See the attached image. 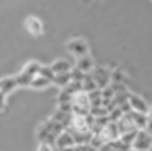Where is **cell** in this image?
<instances>
[{"label": "cell", "mask_w": 152, "mask_h": 151, "mask_svg": "<svg viewBox=\"0 0 152 151\" xmlns=\"http://www.w3.org/2000/svg\"><path fill=\"white\" fill-rule=\"evenodd\" d=\"M152 147V135L146 130V129H142V130H137V135H136V139L132 145V148H134L136 151H149V148Z\"/></svg>", "instance_id": "obj_1"}, {"label": "cell", "mask_w": 152, "mask_h": 151, "mask_svg": "<svg viewBox=\"0 0 152 151\" xmlns=\"http://www.w3.org/2000/svg\"><path fill=\"white\" fill-rule=\"evenodd\" d=\"M92 77L95 79L96 85H98V89H105L106 86H109V80H111V73L102 67L98 68H93V71L90 73Z\"/></svg>", "instance_id": "obj_2"}, {"label": "cell", "mask_w": 152, "mask_h": 151, "mask_svg": "<svg viewBox=\"0 0 152 151\" xmlns=\"http://www.w3.org/2000/svg\"><path fill=\"white\" fill-rule=\"evenodd\" d=\"M66 49L69 50L71 53H74L77 58H81V56H86L87 55L89 46H87V43L83 39H74V40L68 42Z\"/></svg>", "instance_id": "obj_3"}, {"label": "cell", "mask_w": 152, "mask_h": 151, "mask_svg": "<svg viewBox=\"0 0 152 151\" xmlns=\"http://www.w3.org/2000/svg\"><path fill=\"white\" fill-rule=\"evenodd\" d=\"M55 145L59 148V151H64L66 150V148H71V147H74L75 145V142H74V138H72V135H71V132L69 130H64L58 138H56V142H55Z\"/></svg>", "instance_id": "obj_4"}, {"label": "cell", "mask_w": 152, "mask_h": 151, "mask_svg": "<svg viewBox=\"0 0 152 151\" xmlns=\"http://www.w3.org/2000/svg\"><path fill=\"white\" fill-rule=\"evenodd\" d=\"M129 104H130L132 110L136 111V113H142V114H148V113H149L148 104L142 99L140 96H137V95L129 94Z\"/></svg>", "instance_id": "obj_5"}, {"label": "cell", "mask_w": 152, "mask_h": 151, "mask_svg": "<svg viewBox=\"0 0 152 151\" xmlns=\"http://www.w3.org/2000/svg\"><path fill=\"white\" fill-rule=\"evenodd\" d=\"M117 124H118L120 136H121V135H124V133H129V132L137 130V127H136V126H134V123H133V119H132L130 113H129V114H124V116L117 122Z\"/></svg>", "instance_id": "obj_6"}, {"label": "cell", "mask_w": 152, "mask_h": 151, "mask_svg": "<svg viewBox=\"0 0 152 151\" xmlns=\"http://www.w3.org/2000/svg\"><path fill=\"white\" fill-rule=\"evenodd\" d=\"M25 27H27V30H28L33 36H40V34L43 33V24H42V21H40L39 18H36V16H28V18L25 19Z\"/></svg>", "instance_id": "obj_7"}, {"label": "cell", "mask_w": 152, "mask_h": 151, "mask_svg": "<svg viewBox=\"0 0 152 151\" xmlns=\"http://www.w3.org/2000/svg\"><path fill=\"white\" fill-rule=\"evenodd\" d=\"M16 88H18L16 77H4V79L0 80V92H3L4 95H9Z\"/></svg>", "instance_id": "obj_8"}, {"label": "cell", "mask_w": 152, "mask_h": 151, "mask_svg": "<svg viewBox=\"0 0 152 151\" xmlns=\"http://www.w3.org/2000/svg\"><path fill=\"white\" fill-rule=\"evenodd\" d=\"M130 116H132L133 123H134V126L137 127V130L146 129V126H148V120H149V116H148V114H142V113L132 111V113H130Z\"/></svg>", "instance_id": "obj_9"}, {"label": "cell", "mask_w": 152, "mask_h": 151, "mask_svg": "<svg viewBox=\"0 0 152 151\" xmlns=\"http://www.w3.org/2000/svg\"><path fill=\"white\" fill-rule=\"evenodd\" d=\"M77 68L80 70V71H83V73H92L93 71V68H95V64H93V59L90 58V56H81V58H78V61H77Z\"/></svg>", "instance_id": "obj_10"}, {"label": "cell", "mask_w": 152, "mask_h": 151, "mask_svg": "<svg viewBox=\"0 0 152 151\" xmlns=\"http://www.w3.org/2000/svg\"><path fill=\"white\" fill-rule=\"evenodd\" d=\"M72 82L71 79V71L69 73H59V74H55V79H53V83L59 88H66L69 83Z\"/></svg>", "instance_id": "obj_11"}, {"label": "cell", "mask_w": 152, "mask_h": 151, "mask_svg": "<svg viewBox=\"0 0 152 151\" xmlns=\"http://www.w3.org/2000/svg\"><path fill=\"white\" fill-rule=\"evenodd\" d=\"M52 70L55 71V74H59V73H69L71 71V64L65 59H58L52 64Z\"/></svg>", "instance_id": "obj_12"}, {"label": "cell", "mask_w": 152, "mask_h": 151, "mask_svg": "<svg viewBox=\"0 0 152 151\" xmlns=\"http://www.w3.org/2000/svg\"><path fill=\"white\" fill-rule=\"evenodd\" d=\"M83 83V91L84 92H92V91H96L98 89V85H96V82H95V79L92 77V74L90 73H87L86 76H84V80L81 82Z\"/></svg>", "instance_id": "obj_13"}, {"label": "cell", "mask_w": 152, "mask_h": 151, "mask_svg": "<svg viewBox=\"0 0 152 151\" xmlns=\"http://www.w3.org/2000/svg\"><path fill=\"white\" fill-rule=\"evenodd\" d=\"M16 77V82H18V86H30L31 85V82H33V79H34V76H31V74H28L27 71H21L18 76H15Z\"/></svg>", "instance_id": "obj_14"}, {"label": "cell", "mask_w": 152, "mask_h": 151, "mask_svg": "<svg viewBox=\"0 0 152 151\" xmlns=\"http://www.w3.org/2000/svg\"><path fill=\"white\" fill-rule=\"evenodd\" d=\"M87 95H89V101H90V105H92V107H99V105H102V91L101 89L92 91V92H89Z\"/></svg>", "instance_id": "obj_15"}, {"label": "cell", "mask_w": 152, "mask_h": 151, "mask_svg": "<svg viewBox=\"0 0 152 151\" xmlns=\"http://www.w3.org/2000/svg\"><path fill=\"white\" fill-rule=\"evenodd\" d=\"M40 70H42V65L39 64V62H28L27 65H25V68H24V71H27L28 74H31V76H39V73H40Z\"/></svg>", "instance_id": "obj_16"}, {"label": "cell", "mask_w": 152, "mask_h": 151, "mask_svg": "<svg viewBox=\"0 0 152 151\" xmlns=\"http://www.w3.org/2000/svg\"><path fill=\"white\" fill-rule=\"evenodd\" d=\"M49 80L48 79H45V77H42V76H36L34 79H33V82H31V88H36V89H42V88H46V86H49Z\"/></svg>", "instance_id": "obj_17"}, {"label": "cell", "mask_w": 152, "mask_h": 151, "mask_svg": "<svg viewBox=\"0 0 152 151\" xmlns=\"http://www.w3.org/2000/svg\"><path fill=\"white\" fill-rule=\"evenodd\" d=\"M68 94H71L72 96L75 95V94H78V92H83V83L81 82H71L66 88H64Z\"/></svg>", "instance_id": "obj_18"}, {"label": "cell", "mask_w": 152, "mask_h": 151, "mask_svg": "<svg viewBox=\"0 0 152 151\" xmlns=\"http://www.w3.org/2000/svg\"><path fill=\"white\" fill-rule=\"evenodd\" d=\"M90 114L95 117V119H99V117H106L109 114L108 108H105L103 105H99V107H92L90 108Z\"/></svg>", "instance_id": "obj_19"}, {"label": "cell", "mask_w": 152, "mask_h": 151, "mask_svg": "<svg viewBox=\"0 0 152 151\" xmlns=\"http://www.w3.org/2000/svg\"><path fill=\"white\" fill-rule=\"evenodd\" d=\"M136 135H137V130H133V132H129V133H124V135H121L120 136V139L124 142V144H127V145H133V142H134V139H136Z\"/></svg>", "instance_id": "obj_20"}, {"label": "cell", "mask_w": 152, "mask_h": 151, "mask_svg": "<svg viewBox=\"0 0 152 151\" xmlns=\"http://www.w3.org/2000/svg\"><path fill=\"white\" fill-rule=\"evenodd\" d=\"M111 145H112V148L115 151H129L132 147L130 145H127V144H124L120 138L118 139H115V141H111Z\"/></svg>", "instance_id": "obj_21"}, {"label": "cell", "mask_w": 152, "mask_h": 151, "mask_svg": "<svg viewBox=\"0 0 152 151\" xmlns=\"http://www.w3.org/2000/svg\"><path fill=\"white\" fill-rule=\"evenodd\" d=\"M39 76H42V77L48 79L49 82H53V79H55V71L52 70V67H42V70H40Z\"/></svg>", "instance_id": "obj_22"}, {"label": "cell", "mask_w": 152, "mask_h": 151, "mask_svg": "<svg viewBox=\"0 0 152 151\" xmlns=\"http://www.w3.org/2000/svg\"><path fill=\"white\" fill-rule=\"evenodd\" d=\"M123 116H124V113L121 111V108H120V107H118V108H114V110H112V111L108 114V117H109V122H115V123H117V122H118V120H120Z\"/></svg>", "instance_id": "obj_23"}, {"label": "cell", "mask_w": 152, "mask_h": 151, "mask_svg": "<svg viewBox=\"0 0 152 151\" xmlns=\"http://www.w3.org/2000/svg\"><path fill=\"white\" fill-rule=\"evenodd\" d=\"M84 76H86V73L80 71L78 68H75V70L71 71V79H72V82H83V80H84Z\"/></svg>", "instance_id": "obj_24"}, {"label": "cell", "mask_w": 152, "mask_h": 151, "mask_svg": "<svg viewBox=\"0 0 152 151\" xmlns=\"http://www.w3.org/2000/svg\"><path fill=\"white\" fill-rule=\"evenodd\" d=\"M72 101V95L68 94L65 89H62V92L59 94V104H65V102H71Z\"/></svg>", "instance_id": "obj_25"}, {"label": "cell", "mask_w": 152, "mask_h": 151, "mask_svg": "<svg viewBox=\"0 0 152 151\" xmlns=\"http://www.w3.org/2000/svg\"><path fill=\"white\" fill-rule=\"evenodd\" d=\"M111 79L114 80V83H123L124 76H123V73H121L120 70H115V71L111 74Z\"/></svg>", "instance_id": "obj_26"}, {"label": "cell", "mask_w": 152, "mask_h": 151, "mask_svg": "<svg viewBox=\"0 0 152 151\" xmlns=\"http://www.w3.org/2000/svg\"><path fill=\"white\" fill-rule=\"evenodd\" d=\"M78 147H80V151H98L90 144H83V145H78Z\"/></svg>", "instance_id": "obj_27"}, {"label": "cell", "mask_w": 152, "mask_h": 151, "mask_svg": "<svg viewBox=\"0 0 152 151\" xmlns=\"http://www.w3.org/2000/svg\"><path fill=\"white\" fill-rule=\"evenodd\" d=\"M4 107H6V95L3 92H0V111L4 110Z\"/></svg>", "instance_id": "obj_28"}, {"label": "cell", "mask_w": 152, "mask_h": 151, "mask_svg": "<svg viewBox=\"0 0 152 151\" xmlns=\"http://www.w3.org/2000/svg\"><path fill=\"white\" fill-rule=\"evenodd\" d=\"M39 151H53V150H52V145L46 144V142H42L40 147H39Z\"/></svg>", "instance_id": "obj_29"}, {"label": "cell", "mask_w": 152, "mask_h": 151, "mask_svg": "<svg viewBox=\"0 0 152 151\" xmlns=\"http://www.w3.org/2000/svg\"><path fill=\"white\" fill-rule=\"evenodd\" d=\"M146 130H148V132H149V133L152 135V119H149V120H148V126H146Z\"/></svg>", "instance_id": "obj_30"}, {"label": "cell", "mask_w": 152, "mask_h": 151, "mask_svg": "<svg viewBox=\"0 0 152 151\" xmlns=\"http://www.w3.org/2000/svg\"><path fill=\"white\" fill-rule=\"evenodd\" d=\"M148 116H149V119H152V107L149 108V113H148Z\"/></svg>", "instance_id": "obj_31"}, {"label": "cell", "mask_w": 152, "mask_h": 151, "mask_svg": "<svg viewBox=\"0 0 152 151\" xmlns=\"http://www.w3.org/2000/svg\"><path fill=\"white\" fill-rule=\"evenodd\" d=\"M129 151H136V150H134V148H130V150H129Z\"/></svg>", "instance_id": "obj_32"}, {"label": "cell", "mask_w": 152, "mask_h": 151, "mask_svg": "<svg viewBox=\"0 0 152 151\" xmlns=\"http://www.w3.org/2000/svg\"><path fill=\"white\" fill-rule=\"evenodd\" d=\"M149 151H152V147H151V148H149Z\"/></svg>", "instance_id": "obj_33"}]
</instances>
